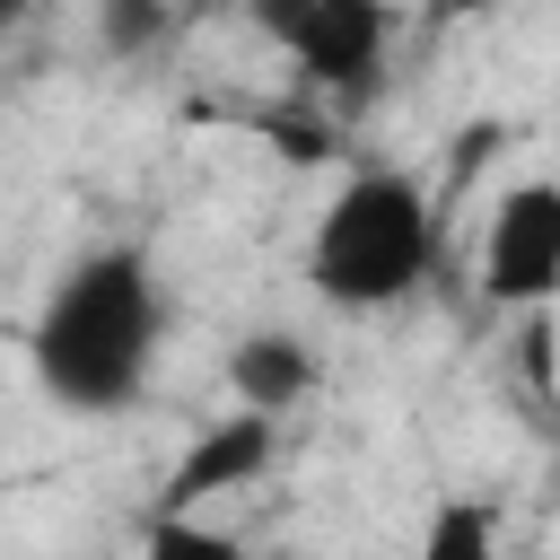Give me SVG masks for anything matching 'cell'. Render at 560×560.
<instances>
[{
    "instance_id": "1",
    "label": "cell",
    "mask_w": 560,
    "mask_h": 560,
    "mask_svg": "<svg viewBox=\"0 0 560 560\" xmlns=\"http://www.w3.org/2000/svg\"><path fill=\"white\" fill-rule=\"evenodd\" d=\"M158 350H166V280H158V254L131 236L70 254L26 324L35 394L79 420L131 411L158 385Z\"/></svg>"
},
{
    "instance_id": "2",
    "label": "cell",
    "mask_w": 560,
    "mask_h": 560,
    "mask_svg": "<svg viewBox=\"0 0 560 560\" xmlns=\"http://www.w3.org/2000/svg\"><path fill=\"white\" fill-rule=\"evenodd\" d=\"M438 280V201L402 166H359L306 228V289L332 315H385Z\"/></svg>"
},
{
    "instance_id": "3",
    "label": "cell",
    "mask_w": 560,
    "mask_h": 560,
    "mask_svg": "<svg viewBox=\"0 0 560 560\" xmlns=\"http://www.w3.org/2000/svg\"><path fill=\"white\" fill-rule=\"evenodd\" d=\"M481 298L508 315H542L560 298V175H525L490 201L481 228Z\"/></svg>"
},
{
    "instance_id": "4",
    "label": "cell",
    "mask_w": 560,
    "mask_h": 560,
    "mask_svg": "<svg viewBox=\"0 0 560 560\" xmlns=\"http://www.w3.org/2000/svg\"><path fill=\"white\" fill-rule=\"evenodd\" d=\"M280 464V420L271 411H228V420H210L184 455H175V472H166V490H158V508H201V499H228V490H254L262 472Z\"/></svg>"
},
{
    "instance_id": "5",
    "label": "cell",
    "mask_w": 560,
    "mask_h": 560,
    "mask_svg": "<svg viewBox=\"0 0 560 560\" xmlns=\"http://www.w3.org/2000/svg\"><path fill=\"white\" fill-rule=\"evenodd\" d=\"M315 376H324V359H315V341L289 332V324H254V332H236V350H228V394H236L245 411H271V420H289V411L315 394Z\"/></svg>"
},
{
    "instance_id": "6",
    "label": "cell",
    "mask_w": 560,
    "mask_h": 560,
    "mask_svg": "<svg viewBox=\"0 0 560 560\" xmlns=\"http://www.w3.org/2000/svg\"><path fill=\"white\" fill-rule=\"evenodd\" d=\"M88 18H96V52L105 61H158L192 18H184V0H88Z\"/></svg>"
},
{
    "instance_id": "7",
    "label": "cell",
    "mask_w": 560,
    "mask_h": 560,
    "mask_svg": "<svg viewBox=\"0 0 560 560\" xmlns=\"http://www.w3.org/2000/svg\"><path fill=\"white\" fill-rule=\"evenodd\" d=\"M490 542H499L490 499H438V516L420 525V560H490Z\"/></svg>"
},
{
    "instance_id": "8",
    "label": "cell",
    "mask_w": 560,
    "mask_h": 560,
    "mask_svg": "<svg viewBox=\"0 0 560 560\" xmlns=\"http://www.w3.org/2000/svg\"><path fill=\"white\" fill-rule=\"evenodd\" d=\"M26 18V0H0V44H9V26Z\"/></svg>"
}]
</instances>
